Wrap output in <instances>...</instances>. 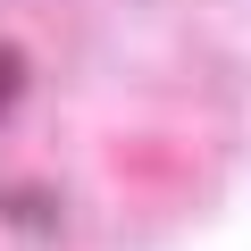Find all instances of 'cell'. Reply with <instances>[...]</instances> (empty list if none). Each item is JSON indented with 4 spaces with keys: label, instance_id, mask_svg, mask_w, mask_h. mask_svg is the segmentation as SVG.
Wrapping results in <instances>:
<instances>
[{
    "label": "cell",
    "instance_id": "cell-1",
    "mask_svg": "<svg viewBox=\"0 0 251 251\" xmlns=\"http://www.w3.org/2000/svg\"><path fill=\"white\" fill-rule=\"evenodd\" d=\"M17 84H25V67H17V50H9V42H0V109L17 100Z\"/></svg>",
    "mask_w": 251,
    "mask_h": 251
}]
</instances>
